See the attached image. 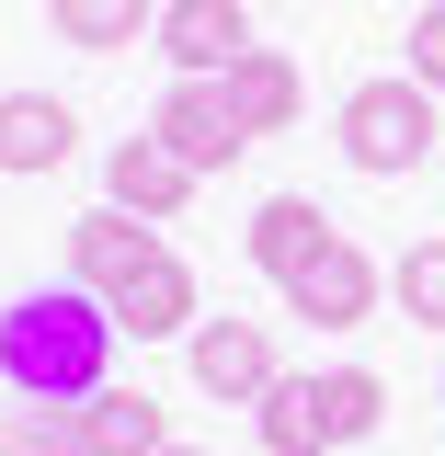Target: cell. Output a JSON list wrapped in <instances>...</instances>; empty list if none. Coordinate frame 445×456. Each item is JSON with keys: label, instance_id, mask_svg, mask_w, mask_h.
<instances>
[{"label": "cell", "instance_id": "1", "mask_svg": "<svg viewBox=\"0 0 445 456\" xmlns=\"http://www.w3.org/2000/svg\"><path fill=\"white\" fill-rule=\"evenodd\" d=\"M114 308L92 285H35V297H12L0 308V388L12 399H46V411H80L92 388H114Z\"/></svg>", "mask_w": 445, "mask_h": 456}, {"label": "cell", "instance_id": "2", "mask_svg": "<svg viewBox=\"0 0 445 456\" xmlns=\"http://www.w3.org/2000/svg\"><path fill=\"white\" fill-rule=\"evenodd\" d=\"M342 160L377 171V183H389V171H423L434 160V92H423L411 69H400V80H354V92H342Z\"/></svg>", "mask_w": 445, "mask_h": 456}, {"label": "cell", "instance_id": "3", "mask_svg": "<svg viewBox=\"0 0 445 456\" xmlns=\"http://www.w3.org/2000/svg\"><path fill=\"white\" fill-rule=\"evenodd\" d=\"M377 297H389V274H377V263H366V240H342V228L297 263V274H285V308H297V320H320V331H366V320H377Z\"/></svg>", "mask_w": 445, "mask_h": 456}, {"label": "cell", "instance_id": "4", "mask_svg": "<svg viewBox=\"0 0 445 456\" xmlns=\"http://www.w3.org/2000/svg\"><path fill=\"white\" fill-rule=\"evenodd\" d=\"M149 137H161V149L194 171V183H206V171H228L240 149H251V126L228 114V92H218V80H171V92H161V114H149Z\"/></svg>", "mask_w": 445, "mask_h": 456}, {"label": "cell", "instance_id": "5", "mask_svg": "<svg viewBox=\"0 0 445 456\" xmlns=\"http://www.w3.org/2000/svg\"><path fill=\"white\" fill-rule=\"evenodd\" d=\"M149 46L171 57V80H228V57L263 46V35H251L240 0H161V35H149Z\"/></svg>", "mask_w": 445, "mask_h": 456}, {"label": "cell", "instance_id": "6", "mask_svg": "<svg viewBox=\"0 0 445 456\" xmlns=\"http://www.w3.org/2000/svg\"><path fill=\"white\" fill-rule=\"evenodd\" d=\"M103 308H114V331H126V342H194V274H183V251L161 240Z\"/></svg>", "mask_w": 445, "mask_h": 456}, {"label": "cell", "instance_id": "7", "mask_svg": "<svg viewBox=\"0 0 445 456\" xmlns=\"http://www.w3.org/2000/svg\"><path fill=\"white\" fill-rule=\"evenodd\" d=\"M161 251V228L126 217V206H92V217H69V285H92V297H114V285L137 274Z\"/></svg>", "mask_w": 445, "mask_h": 456}, {"label": "cell", "instance_id": "8", "mask_svg": "<svg viewBox=\"0 0 445 456\" xmlns=\"http://www.w3.org/2000/svg\"><path fill=\"white\" fill-rule=\"evenodd\" d=\"M194 388H206V399H263V388H275L263 320H194Z\"/></svg>", "mask_w": 445, "mask_h": 456}, {"label": "cell", "instance_id": "9", "mask_svg": "<svg viewBox=\"0 0 445 456\" xmlns=\"http://www.w3.org/2000/svg\"><path fill=\"white\" fill-rule=\"evenodd\" d=\"M103 183H114V206H126V217H183V206H194V171L171 160L161 137H114V160H103Z\"/></svg>", "mask_w": 445, "mask_h": 456}, {"label": "cell", "instance_id": "10", "mask_svg": "<svg viewBox=\"0 0 445 456\" xmlns=\"http://www.w3.org/2000/svg\"><path fill=\"white\" fill-rule=\"evenodd\" d=\"M69 434H80V456H161L171 445V422H161L149 388H92L69 411Z\"/></svg>", "mask_w": 445, "mask_h": 456}, {"label": "cell", "instance_id": "11", "mask_svg": "<svg viewBox=\"0 0 445 456\" xmlns=\"http://www.w3.org/2000/svg\"><path fill=\"white\" fill-rule=\"evenodd\" d=\"M228 114L251 126V137H275V126H297V103H309V80H297V57H275V46H240L228 57Z\"/></svg>", "mask_w": 445, "mask_h": 456}, {"label": "cell", "instance_id": "12", "mask_svg": "<svg viewBox=\"0 0 445 456\" xmlns=\"http://www.w3.org/2000/svg\"><path fill=\"white\" fill-rule=\"evenodd\" d=\"M80 137V114L57 92H0V171H57Z\"/></svg>", "mask_w": 445, "mask_h": 456}, {"label": "cell", "instance_id": "13", "mask_svg": "<svg viewBox=\"0 0 445 456\" xmlns=\"http://www.w3.org/2000/svg\"><path fill=\"white\" fill-rule=\"evenodd\" d=\"M251 411H263V422H251V434H263V456H332V411H320V377H275V388L251 399Z\"/></svg>", "mask_w": 445, "mask_h": 456}, {"label": "cell", "instance_id": "14", "mask_svg": "<svg viewBox=\"0 0 445 456\" xmlns=\"http://www.w3.org/2000/svg\"><path fill=\"white\" fill-rule=\"evenodd\" d=\"M46 23H57V46L114 57V46H137V35H161V0H46Z\"/></svg>", "mask_w": 445, "mask_h": 456}, {"label": "cell", "instance_id": "15", "mask_svg": "<svg viewBox=\"0 0 445 456\" xmlns=\"http://www.w3.org/2000/svg\"><path fill=\"white\" fill-rule=\"evenodd\" d=\"M320 240H332V217H320L309 194H263V206H251V263H263L275 285L297 274V263H309Z\"/></svg>", "mask_w": 445, "mask_h": 456}, {"label": "cell", "instance_id": "16", "mask_svg": "<svg viewBox=\"0 0 445 456\" xmlns=\"http://www.w3.org/2000/svg\"><path fill=\"white\" fill-rule=\"evenodd\" d=\"M389 297H400V320L411 331H445V240H411L389 263Z\"/></svg>", "mask_w": 445, "mask_h": 456}, {"label": "cell", "instance_id": "17", "mask_svg": "<svg viewBox=\"0 0 445 456\" xmlns=\"http://www.w3.org/2000/svg\"><path fill=\"white\" fill-rule=\"evenodd\" d=\"M411 80L445 103V0H434V12H411Z\"/></svg>", "mask_w": 445, "mask_h": 456}, {"label": "cell", "instance_id": "18", "mask_svg": "<svg viewBox=\"0 0 445 456\" xmlns=\"http://www.w3.org/2000/svg\"><path fill=\"white\" fill-rule=\"evenodd\" d=\"M0 456H80V434H69V422H12Z\"/></svg>", "mask_w": 445, "mask_h": 456}, {"label": "cell", "instance_id": "19", "mask_svg": "<svg viewBox=\"0 0 445 456\" xmlns=\"http://www.w3.org/2000/svg\"><path fill=\"white\" fill-rule=\"evenodd\" d=\"M161 456H194V445H161Z\"/></svg>", "mask_w": 445, "mask_h": 456}]
</instances>
